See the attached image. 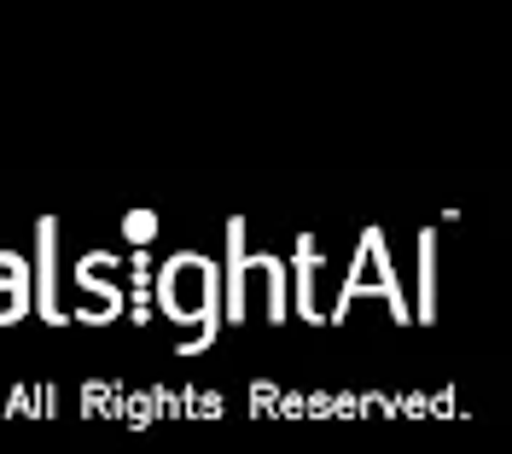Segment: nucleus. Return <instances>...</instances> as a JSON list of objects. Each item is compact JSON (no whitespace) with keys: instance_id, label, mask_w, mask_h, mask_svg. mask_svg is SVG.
Returning <instances> with one entry per match:
<instances>
[{"instance_id":"nucleus-1","label":"nucleus","mask_w":512,"mask_h":454,"mask_svg":"<svg viewBox=\"0 0 512 454\" xmlns=\"http://www.w3.org/2000/svg\"><path fill=\"white\" fill-rule=\"evenodd\" d=\"M158 297L163 309L175 315V321H204V338H210V315H216V268H210V257H175L169 268H163L158 280Z\"/></svg>"},{"instance_id":"nucleus-2","label":"nucleus","mask_w":512,"mask_h":454,"mask_svg":"<svg viewBox=\"0 0 512 454\" xmlns=\"http://www.w3.org/2000/svg\"><path fill=\"white\" fill-rule=\"evenodd\" d=\"M361 292H379L396 315H402V292H396V274H390V257H379V233H367V245H361V262H355L350 286H344V303H338V315L350 309Z\"/></svg>"},{"instance_id":"nucleus-3","label":"nucleus","mask_w":512,"mask_h":454,"mask_svg":"<svg viewBox=\"0 0 512 454\" xmlns=\"http://www.w3.org/2000/svg\"><path fill=\"white\" fill-rule=\"evenodd\" d=\"M24 309H30V268H24V257L0 251V326L24 321Z\"/></svg>"},{"instance_id":"nucleus-4","label":"nucleus","mask_w":512,"mask_h":454,"mask_svg":"<svg viewBox=\"0 0 512 454\" xmlns=\"http://www.w3.org/2000/svg\"><path fill=\"white\" fill-rule=\"evenodd\" d=\"M123 233H128V239H134V245H146V239L158 233V216H152V210H134V216H128V222H123Z\"/></svg>"}]
</instances>
